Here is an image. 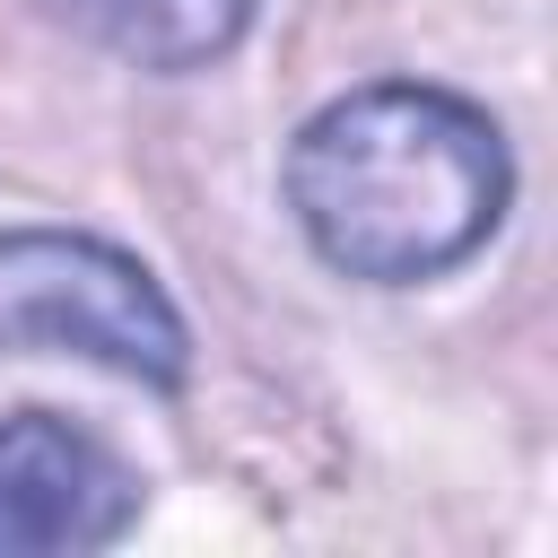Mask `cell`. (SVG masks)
I'll return each instance as SVG.
<instances>
[{"label": "cell", "mask_w": 558, "mask_h": 558, "mask_svg": "<svg viewBox=\"0 0 558 558\" xmlns=\"http://www.w3.org/2000/svg\"><path fill=\"white\" fill-rule=\"evenodd\" d=\"M35 349L113 366L131 384H183L192 366L183 314L131 253L96 235H61V227H9L0 235V357H35Z\"/></svg>", "instance_id": "2"}, {"label": "cell", "mask_w": 558, "mask_h": 558, "mask_svg": "<svg viewBox=\"0 0 558 558\" xmlns=\"http://www.w3.org/2000/svg\"><path fill=\"white\" fill-rule=\"evenodd\" d=\"M44 9L140 70H201L253 26L262 0H44Z\"/></svg>", "instance_id": "4"}, {"label": "cell", "mask_w": 558, "mask_h": 558, "mask_svg": "<svg viewBox=\"0 0 558 558\" xmlns=\"http://www.w3.org/2000/svg\"><path fill=\"white\" fill-rule=\"evenodd\" d=\"M514 166L471 96L384 78L323 105L288 148V209L305 244L375 288L471 262L506 218Z\"/></svg>", "instance_id": "1"}, {"label": "cell", "mask_w": 558, "mask_h": 558, "mask_svg": "<svg viewBox=\"0 0 558 558\" xmlns=\"http://www.w3.org/2000/svg\"><path fill=\"white\" fill-rule=\"evenodd\" d=\"M140 514V471L52 410L0 418V558L105 549Z\"/></svg>", "instance_id": "3"}]
</instances>
